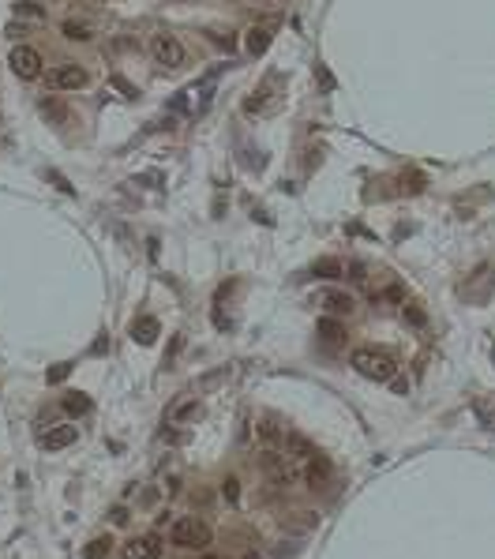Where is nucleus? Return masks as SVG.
Returning <instances> with one entry per match:
<instances>
[{"label":"nucleus","mask_w":495,"mask_h":559,"mask_svg":"<svg viewBox=\"0 0 495 559\" xmlns=\"http://www.w3.org/2000/svg\"><path fill=\"white\" fill-rule=\"evenodd\" d=\"M349 364H353V372H360L364 379H375V383H387V379L398 372L394 357H390V353H379V349H357Z\"/></svg>","instance_id":"nucleus-1"},{"label":"nucleus","mask_w":495,"mask_h":559,"mask_svg":"<svg viewBox=\"0 0 495 559\" xmlns=\"http://www.w3.org/2000/svg\"><path fill=\"white\" fill-rule=\"evenodd\" d=\"M150 56H154V64H162L165 71H177L188 64V49H184V41L177 34H154L150 38Z\"/></svg>","instance_id":"nucleus-2"},{"label":"nucleus","mask_w":495,"mask_h":559,"mask_svg":"<svg viewBox=\"0 0 495 559\" xmlns=\"http://www.w3.org/2000/svg\"><path fill=\"white\" fill-rule=\"evenodd\" d=\"M210 525L203 522V518H180L177 525H173V533H169V540L177 544V548H207L210 544Z\"/></svg>","instance_id":"nucleus-3"},{"label":"nucleus","mask_w":495,"mask_h":559,"mask_svg":"<svg viewBox=\"0 0 495 559\" xmlns=\"http://www.w3.org/2000/svg\"><path fill=\"white\" fill-rule=\"evenodd\" d=\"M41 79H46V86L49 91H83L86 83H91V76H86V68H79V64H56V68H49V71H41Z\"/></svg>","instance_id":"nucleus-4"},{"label":"nucleus","mask_w":495,"mask_h":559,"mask_svg":"<svg viewBox=\"0 0 495 559\" xmlns=\"http://www.w3.org/2000/svg\"><path fill=\"white\" fill-rule=\"evenodd\" d=\"M8 64H11V71H16L19 79H38L41 71H46V61H41V53L38 49H31V46H16L8 53Z\"/></svg>","instance_id":"nucleus-5"},{"label":"nucleus","mask_w":495,"mask_h":559,"mask_svg":"<svg viewBox=\"0 0 495 559\" xmlns=\"http://www.w3.org/2000/svg\"><path fill=\"white\" fill-rule=\"evenodd\" d=\"M76 428H71V424H53V428H46L38 435V447L41 450H64V447H71L76 443Z\"/></svg>","instance_id":"nucleus-6"},{"label":"nucleus","mask_w":495,"mask_h":559,"mask_svg":"<svg viewBox=\"0 0 495 559\" xmlns=\"http://www.w3.org/2000/svg\"><path fill=\"white\" fill-rule=\"evenodd\" d=\"M158 555H162V540H158L154 533L136 537V540L124 544V559H158Z\"/></svg>","instance_id":"nucleus-7"},{"label":"nucleus","mask_w":495,"mask_h":559,"mask_svg":"<svg viewBox=\"0 0 495 559\" xmlns=\"http://www.w3.org/2000/svg\"><path fill=\"white\" fill-rule=\"evenodd\" d=\"M330 477H334V469H330V462L323 458V454H312V458L304 462V480H308L312 488H327Z\"/></svg>","instance_id":"nucleus-8"},{"label":"nucleus","mask_w":495,"mask_h":559,"mask_svg":"<svg viewBox=\"0 0 495 559\" xmlns=\"http://www.w3.org/2000/svg\"><path fill=\"white\" fill-rule=\"evenodd\" d=\"M270 41H274V23H263V26H252L244 38V49L252 53V56H263L270 49Z\"/></svg>","instance_id":"nucleus-9"},{"label":"nucleus","mask_w":495,"mask_h":559,"mask_svg":"<svg viewBox=\"0 0 495 559\" xmlns=\"http://www.w3.org/2000/svg\"><path fill=\"white\" fill-rule=\"evenodd\" d=\"M319 342H323L327 349H342L345 346V327H342V323L338 319H319Z\"/></svg>","instance_id":"nucleus-10"},{"label":"nucleus","mask_w":495,"mask_h":559,"mask_svg":"<svg viewBox=\"0 0 495 559\" xmlns=\"http://www.w3.org/2000/svg\"><path fill=\"white\" fill-rule=\"evenodd\" d=\"M61 34H64L68 41H91L98 31H94V23H86V19L68 16V19H61Z\"/></svg>","instance_id":"nucleus-11"},{"label":"nucleus","mask_w":495,"mask_h":559,"mask_svg":"<svg viewBox=\"0 0 495 559\" xmlns=\"http://www.w3.org/2000/svg\"><path fill=\"white\" fill-rule=\"evenodd\" d=\"M319 304H323L330 316H353V297H349V293H323Z\"/></svg>","instance_id":"nucleus-12"},{"label":"nucleus","mask_w":495,"mask_h":559,"mask_svg":"<svg viewBox=\"0 0 495 559\" xmlns=\"http://www.w3.org/2000/svg\"><path fill=\"white\" fill-rule=\"evenodd\" d=\"M158 331H162V327H158V319L154 316H143V319H136L132 338H136L139 346H150V342H158Z\"/></svg>","instance_id":"nucleus-13"},{"label":"nucleus","mask_w":495,"mask_h":559,"mask_svg":"<svg viewBox=\"0 0 495 559\" xmlns=\"http://www.w3.org/2000/svg\"><path fill=\"white\" fill-rule=\"evenodd\" d=\"M274 83H278V76H270V79H267L263 86H259V91H255L252 98L244 101V113H252V116H255V113H263V109H267V101H270V91H274Z\"/></svg>","instance_id":"nucleus-14"},{"label":"nucleus","mask_w":495,"mask_h":559,"mask_svg":"<svg viewBox=\"0 0 495 559\" xmlns=\"http://www.w3.org/2000/svg\"><path fill=\"white\" fill-rule=\"evenodd\" d=\"M285 450H289V458H300V462H308L312 454H319L304 435H285Z\"/></svg>","instance_id":"nucleus-15"},{"label":"nucleus","mask_w":495,"mask_h":559,"mask_svg":"<svg viewBox=\"0 0 495 559\" xmlns=\"http://www.w3.org/2000/svg\"><path fill=\"white\" fill-rule=\"evenodd\" d=\"M195 417H203V406L199 402H180V406L169 409V424H188V420H195Z\"/></svg>","instance_id":"nucleus-16"},{"label":"nucleus","mask_w":495,"mask_h":559,"mask_svg":"<svg viewBox=\"0 0 495 559\" xmlns=\"http://www.w3.org/2000/svg\"><path fill=\"white\" fill-rule=\"evenodd\" d=\"M255 435H259V439H263V443H267V450H274V447L282 443V428H278V424H274L270 417H263V420L255 424Z\"/></svg>","instance_id":"nucleus-17"},{"label":"nucleus","mask_w":495,"mask_h":559,"mask_svg":"<svg viewBox=\"0 0 495 559\" xmlns=\"http://www.w3.org/2000/svg\"><path fill=\"white\" fill-rule=\"evenodd\" d=\"M91 406H94V402L86 398V394L76 391V394H68V398H64V413H68V417H83V413H91Z\"/></svg>","instance_id":"nucleus-18"},{"label":"nucleus","mask_w":495,"mask_h":559,"mask_svg":"<svg viewBox=\"0 0 495 559\" xmlns=\"http://www.w3.org/2000/svg\"><path fill=\"white\" fill-rule=\"evenodd\" d=\"M312 274H315V278H342L345 267H342L338 259H319L315 267H312Z\"/></svg>","instance_id":"nucleus-19"},{"label":"nucleus","mask_w":495,"mask_h":559,"mask_svg":"<svg viewBox=\"0 0 495 559\" xmlns=\"http://www.w3.org/2000/svg\"><path fill=\"white\" fill-rule=\"evenodd\" d=\"M16 16H19V19H34V23H41V19H46V8L34 4V0H19V4H16Z\"/></svg>","instance_id":"nucleus-20"},{"label":"nucleus","mask_w":495,"mask_h":559,"mask_svg":"<svg viewBox=\"0 0 495 559\" xmlns=\"http://www.w3.org/2000/svg\"><path fill=\"white\" fill-rule=\"evenodd\" d=\"M109 544H113L109 537H94L91 544H86V559H106L109 555Z\"/></svg>","instance_id":"nucleus-21"},{"label":"nucleus","mask_w":495,"mask_h":559,"mask_svg":"<svg viewBox=\"0 0 495 559\" xmlns=\"http://www.w3.org/2000/svg\"><path fill=\"white\" fill-rule=\"evenodd\" d=\"M402 316H405V323H413V327H424V312H420L417 304H405Z\"/></svg>","instance_id":"nucleus-22"},{"label":"nucleus","mask_w":495,"mask_h":559,"mask_svg":"<svg viewBox=\"0 0 495 559\" xmlns=\"http://www.w3.org/2000/svg\"><path fill=\"white\" fill-rule=\"evenodd\" d=\"M222 492H225V499H229V503H237V499H240V480H237V477H225Z\"/></svg>","instance_id":"nucleus-23"},{"label":"nucleus","mask_w":495,"mask_h":559,"mask_svg":"<svg viewBox=\"0 0 495 559\" xmlns=\"http://www.w3.org/2000/svg\"><path fill=\"white\" fill-rule=\"evenodd\" d=\"M68 372H71V364H56V368H49V383H61Z\"/></svg>","instance_id":"nucleus-24"},{"label":"nucleus","mask_w":495,"mask_h":559,"mask_svg":"<svg viewBox=\"0 0 495 559\" xmlns=\"http://www.w3.org/2000/svg\"><path fill=\"white\" fill-rule=\"evenodd\" d=\"M113 86H116V91H121L124 98H139V91H136L132 83H124V79H113Z\"/></svg>","instance_id":"nucleus-25"},{"label":"nucleus","mask_w":495,"mask_h":559,"mask_svg":"<svg viewBox=\"0 0 495 559\" xmlns=\"http://www.w3.org/2000/svg\"><path fill=\"white\" fill-rule=\"evenodd\" d=\"M162 439H169V443H184L188 432H180V428H165V432H162Z\"/></svg>","instance_id":"nucleus-26"},{"label":"nucleus","mask_w":495,"mask_h":559,"mask_svg":"<svg viewBox=\"0 0 495 559\" xmlns=\"http://www.w3.org/2000/svg\"><path fill=\"white\" fill-rule=\"evenodd\" d=\"M387 383H390V387H394V394H405V391H409V379H394V376H390V379H387Z\"/></svg>","instance_id":"nucleus-27"},{"label":"nucleus","mask_w":495,"mask_h":559,"mask_svg":"<svg viewBox=\"0 0 495 559\" xmlns=\"http://www.w3.org/2000/svg\"><path fill=\"white\" fill-rule=\"evenodd\" d=\"M349 271H353V274H349V278H353V282H364V278H368V274H364V263H353V267H349Z\"/></svg>","instance_id":"nucleus-28"},{"label":"nucleus","mask_w":495,"mask_h":559,"mask_svg":"<svg viewBox=\"0 0 495 559\" xmlns=\"http://www.w3.org/2000/svg\"><path fill=\"white\" fill-rule=\"evenodd\" d=\"M113 522L124 525V522H128V510H124V507H113Z\"/></svg>","instance_id":"nucleus-29"},{"label":"nucleus","mask_w":495,"mask_h":559,"mask_svg":"<svg viewBox=\"0 0 495 559\" xmlns=\"http://www.w3.org/2000/svg\"><path fill=\"white\" fill-rule=\"evenodd\" d=\"M244 559H263V555H259V552H248V555H244Z\"/></svg>","instance_id":"nucleus-30"},{"label":"nucleus","mask_w":495,"mask_h":559,"mask_svg":"<svg viewBox=\"0 0 495 559\" xmlns=\"http://www.w3.org/2000/svg\"><path fill=\"white\" fill-rule=\"evenodd\" d=\"M199 559H222V555H199Z\"/></svg>","instance_id":"nucleus-31"}]
</instances>
